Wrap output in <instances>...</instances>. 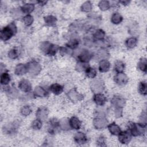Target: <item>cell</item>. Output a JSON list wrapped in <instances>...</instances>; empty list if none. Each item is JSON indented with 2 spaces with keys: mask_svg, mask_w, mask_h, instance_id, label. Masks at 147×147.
I'll list each match as a JSON object with an SVG mask.
<instances>
[{
  "mask_svg": "<svg viewBox=\"0 0 147 147\" xmlns=\"http://www.w3.org/2000/svg\"><path fill=\"white\" fill-rule=\"evenodd\" d=\"M17 128V126L15 122H11L7 123L3 127V131L5 134H11L16 132Z\"/></svg>",
  "mask_w": 147,
  "mask_h": 147,
  "instance_id": "cell-25",
  "label": "cell"
},
{
  "mask_svg": "<svg viewBox=\"0 0 147 147\" xmlns=\"http://www.w3.org/2000/svg\"><path fill=\"white\" fill-rule=\"evenodd\" d=\"M114 115L117 118H121L123 114V108H114Z\"/></svg>",
  "mask_w": 147,
  "mask_h": 147,
  "instance_id": "cell-47",
  "label": "cell"
},
{
  "mask_svg": "<svg viewBox=\"0 0 147 147\" xmlns=\"http://www.w3.org/2000/svg\"><path fill=\"white\" fill-rule=\"evenodd\" d=\"M142 124L146 125V113L145 111H144L141 113L140 117V122Z\"/></svg>",
  "mask_w": 147,
  "mask_h": 147,
  "instance_id": "cell-49",
  "label": "cell"
},
{
  "mask_svg": "<svg viewBox=\"0 0 147 147\" xmlns=\"http://www.w3.org/2000/svg\"><path fill=\"white\" fill-rule=\"evenodd\" d=\"M20 53H21V52L18 48L13 47L8 51L7 56L10 59L16 60L19 57Z\"/></svg>",
  "mask_w": 147,
  "mask_h": 147,
  "instance_id": "cell-27",
  "label": "cell"
},
{
  "mask_svg": "<svg viewBox=\"0 0 147 147\" xmlns=\"http://www.w3.org/2000/svg\"><path fill=\"white\" fill-rule=\"evenodd\" d=\"M119 4H121L123 6H127L130 4V1H127V0H123V1H118Z\"/></svg>",
  "mask_w": 147,
  "mask_h": 147,
  "instance_id": "cell-50",
  "label": "cell"
},
{
  "mask_svg": "<svg viewBox=\"0 0 147 147\" xmlns=\"http://www.w3.org/2000/svg\"><path fill=\"white\" fill-rule=\"evenodd\" d=\"M80 9L83 12L89 13L92 9V3L90 1H86L82 4Z\"/></svg>",
  "mask_w": 147,
  "mask_h": 147,
  "instance_id": "cell-39",
  "label": "cell"
},
{
  "mask_svg": "<svg viewBox=\"0 0 147 147\" xmlns=\"http://www.w3.org/2000/svg\"><path fill=\"white\" fill-rule=\"evenodd\" d=\"M146 125L140 122H129L127 124V130L130 133L132 137L144 136L146 133Z\"/></svg>",
  "mask_w": 147,
  "mask_h": 147,
  "instance_id": "cell-2",
  "label": "cell"
},
{
  "mask_svg": "<svg viewBox=\"0 0 147 147\" xmlns=\"http://www.w3.org/2000/svg\"><path fill=\"white\" fill-rule=\"evenodd\" d=\"M106 33L102 29H96L92 34L93 40L95 41H102L105 39Z\"/></svg>",
  "mask_w": 147,
  "mask_h": 147,
  "instance_id": "cell-24",
  "label": "cell"
},
{
  "mask_svg": "<svg viewBox=\"0 0 147 147\" xmlns=\"http://www.w3.org/2000/svg\"><path fill=\"white\" fill-rule=\"evenodd\" d=\"M79 45V41L76 38H72L65 44V47L69 49H76Z\"/></svg>",
  "mask_w": 147,
  "mask_h": 147,
  "instance_id": "cell-31",
  "label": "cell"
},
{
  "mask_svg": "<svg viewBox=\"0 0 147 147\" xmlns=\"http://www.w3.org/2000/svg\"><path fill=\"white\" fill-rule=\"evenodd\" d=\"M28 73L33 76L38 75L42 70V66L39 62L32 60L26 63Z\"/></svg>",
  "mask_w": 147,
  "mask_h": 147,
  "instance_id": "cell-4",
  "label": "cell"
},
{
  "mask_svg": "<svg viewBox=\"0 0 147 147\" xmlns=\"http://www.w3.org/2000/svg\"><path fill=\"white\" fill-rule=\"evenodd\" d=\"M84 72H85V75H86V77L89 78V79H94L97 76V71H96V69L95 68L91 67L90 66L88 67L86 69Z\"/></svg>",
  "mask_w": 147,
  "mask_h": 147,
  "instance_id": "cell-34",
  "label": "cell"
},
{
  "mask_svg": "<svg viewBox=\"0 0 147 147\" xmlns=\"http://www.w3.org/2000/svg\"><path fill=\"white\" fill-rule=\"evenodd\" d=\"M96 145L99 146H106V138L105 136L100 135L96 139Z\"/></svg>",
  "mask_w": 147,
  "mask_h": 147,
  "instance_id": "cell-45",
  "label": "cell"
},
{
  "mask_svg": "<svg viewBox=\"0 0 147 147\" xmlns=\"http://www.w3.org/2000/svg\"><path fill=\"white\" fill-rule=\"evenodd\" d=\"M137 38L134 36H131L126 38V40L125 41V47L129 49H133L134 48H135L137 46Z\"/></svg>",
  "mask_w": 147,
  "mask_h": 147,
  "instance_id": "cell-26",
  "label": "cell"
},
{
  "mask_svg": "<svg viewBox=\"0 0 147 147\" xmlns=\"http://www.w3.org/2000/svg\"><path fill=\"white\" fill-rule=\"evenodd\" d=\"M44 21L46 25L53 26H55L57 23V19L55 16L49 14L44 17Z\"/></svg>",
  "mask_w": 147,
  "mask_h": 147,
  "instance_id": "cell-29",
  "label": "cell"
},
{
  "mask_svg": "<svg viewBox=\"0 0 147 147\" xmlns=\"http://www.w3.org/2000/svg\"><path fill=\"white\" fill-rule=\"evenodd\" d=\"M42 121L37 118L34 119L31 123V127L34 130H39L42 128Z\"/></svg>",
  "mask_w": 147,
  "mask_h": 147,
  "instance_id": "cell-43",
  "label": "cell"
},
{
  "mask_svg": "<svg viewBox=\"0 0 147 147\" xmlns=\"http://www.w3.org/2000/svg\"><path fill=\"white\" fill-rule=\"evenodd\" d=\"M111 106L114 108H123L126 104V99L120 95H114L110 100Z\"/></svg>",
  "mask_w": 147,
  "mask_h": 147,
  "instance_id": "cell-9",
  "label": "cell"
},
{
  "mask_svg": "<svg viewBox=\"0 0 147 147\" xmlns=\"http://www.w3.org/2000/svg\"><path fill=\"white\" fill-rule=\"evenodd\" d=\"M20 114L24 117H27L32 112V109L31 107L29 105H24L22 106L20 110Z\"/></svg>",
  "mask_w": 147,
  "mask_h": 147,
  "instance_id": "cell-42",
  "label": "cell"
},
{
  "mask_svg": "<svg viewBox=\"0 0 147 147\" xmlns=\"http://www.w3.org/2000/svg\"><path fill=\"white\" fill-rule=\"evenodd\" d=\"M1 84L2 86H8L11 81V76L6 71L1 73Z\"/></svg>",
  "mask_w": 147,
  "mask_h": 147,
  "instance_id": "cell-30",
  "label": "cell"
},
{
  "mask_svg": "<svg viewBox=\"0 0 147 147\" xmlns=\"http://www.w3.org/2000/svg\"><path fill=\"white\" fill-rule=\"evenodd\" d=\"M74 140L75 142L78 145H83L88 142V138L84 133L78 131L74 136Z\"/></svg>",
  "mask_w": 147,
  "mask_h": 147,
  "instance_id": "cell-15",
  "label": "cell"
},
{
  "mask_svg": "<svg viewBox=\"0 0 147 147\" xmlns=\"http://www.w3.org/2000/svg\"><path fill=\"white\" fill-rule=\"evenodd\" d=\"M49 90L55 95H59L64 91V87L60 84L55 83L49 87Z\"/></svg>",
  "mask_w": 147,
  "mask_h": 147,
  "instance_id": "cell-21",
  "label": "cell"
},
{
  "mask_svg": "<svg viewBox=\"0 0 147 147\" xmlns=\"http://www.w3.org/2000/svg\"><path fill=\"white\" fill-rule=\"evenodd\" d=\"M92 123L94 127L97 130L105 129L108 124L109 121L105 115H96L93 119Z\"/></svg>",
  "mask_w": 147,
  "mask_h": 147,
  "instance_id": "cell-5",
  "label": "cell"
},
{
  "mask_svg": "<svg viewBox=\"0 0 147 147\" xmlns=\"http://www.w3.org/2000/svg\"><path fill=\"white\" fill-rule=\"evenodd\" d=\"M22 22L25 25V26L27 27L30 26L34 22V17L31 14L25 15L22 17Z\"/></svg>",
  "mask_w": 147,
  "mask_h": 147,
  "instance_id": "cell-38",
  "label": "cell"
},
{
  "mask_svg": "<svg viewBox=\"0 0 147 147\" xmlns=\"http://www.w3.org/2000/svg\"><path fill=\"white\" fill-rule=\"evenodd\" d=\"M96 56L99 57V58H102V59H107V57L109 56V53L108 52L106 51V50H105V49H100L98 51V52L96 53Z\"/></svg>",
  "mask_w": 147,
  "mask_h": 147,
  "instance_id": "cell-46",
  "label": "cell"
},
{
  "mask_svg": "<svg viewBox=\"0 0 147 147\" xmlns=\"http://www.w3.org/2000/svg\"><path fill=\"white\" fill-rule=\"evenodd\" d=\"M10 14L11 16L12 17V18H13L14 19H16L18 20L19 19L21 16L23 14V13H22L20 7H17V8H13L11 11H10Z\"/></svg>",
  "mask_w": 147,
  "mask_h": 147,
  "instance_id": "cell-44",
  "label": "cell"
},
{
  "mask_svg": "<svg viewBox=\"0 0 147 147\" xmlns=\"http://www.w3.org/2000/svg\"><path fill=\"white\" fill-rule=\"evenodd\" d=\"M49 110L47 107L44 106H41L38 107L35 113L36 118L40 119L42 122L45 121L48 116Z\"/></svg>",
  "mask_w": 147,
  "mask_h": 147,
  "instance_id": "cell-14",
  "label": "cell"
},
{
  "mask_svg": "<svg viewBox=\"0 0 147 147\" xmlns=\"http://www.w3.org/2000/svg\"><path fill=\"white\" fill-rule=\"evenodd\" d=\"M123 18L122 16L118 12H114L112 14L110 17V21L113 24L118 25L123 21Z\"/></svg>",
  "mask_w": 147,
  "mask_h": 147,
  "instance_id": "cell-28",
  "label": "cell"
},
{
  "mask_svg": "<svg viewBox=\"0 0 147 147\" xmlns=\"http://www.w3.org/2000/svg\"><path fill=\"white\" fill-rule=\"evenodd\" d=\"M92 57H93V55L88 49H83L78 54L77 58H78V61H79L88 63L89 61L92 58Z\"/></svg>",
  "mask_w": 147,
  "mask_h": 147,
  "instance_id": "cell-12",
  "label": "cell"
},
{
  "mask_svg": "<svg viewBox=\"0 0 147 147\" xmlns=\"http://www.w3.org/2000/svg\"><path fill=\"white\" fill-rule=\"evenodd\" d=\"M92 100L96 106H103L107 102V98L102 93H96L94 94Z\"/></svg>",
  "mask_w": 147,
  "mask_h": 147,
  "instance_id": "cell-16",
  "label": "cell"
},
{
  "mask_svg": "<svg viewBox=\"0 0 147 147\" xmlns=\"http://www.w3.org/2000/svg\"><path fill=\"white\" fill-rule=\"evenodd\" d=\"M107 127L109 133L113 136H117L121 131L120 126L114 122L109 123Z\"/></svg>",
  "mask_w": 147,
  "mask_h": 147,
  "instance_id": "cell-23",
  "label": "cell"
},
{
  "mask_svg": "<svg viewBox=\"0 0 147 147\" xmlns=\"http://www.w3.org/2000/svg\"><path fill=\"white\" fill-rule=\"evenodd\" d=\"M114 82L118 86H124L129 82V78L127 75L123 72L116 73L113 78Z\"/></svg>",
  "mask_w": 147,
  "mask_h": 147,
  "instance_id": "cell-10",
  "label": "cell"
},
{
  "mask_svg": "<svg viewBox=\"0 0 147 147\" xmlns=\"http://www.w3.org/2000/svg\"><path fill=\"white\" fill-rule=\"evenodd\" d=\"M147 84L145 80L141 81L138 86V92L143 95L146 96L147 94Z\"/></svg>",
  "mask_w": 147,
  "mask_h": 147,
  "instance_id": "cell-35",
  "label": "cell"
},
{
  "mask_svg": "<svg viewBox=\"0 0 147 147\" xmlns=\"http://www.w3.org/2000/svg\"><path fill=\"white\" fill-rule=\"evenodd\" d=\"M59 126L60 127V129L65 131L69 130V129H71L69 124L68 119L67 118H63L60 120H59Z\"/></svg>",
  "mask_w": 147,
  "mask_h": 147,
  "instance_id": "cell-41",
  "label": "cell"
},
{
  "mask_svg": "<svg viewBox=\"0 0 147 147\" xmlns=\"http://www.w3.org/2000/svg\"><path fill=\"white\" fill-rule=\"evenodd\" d=\"M118 141L122 144H129L132 138V136L131 135L130 133L127 130H123L119 133V134L117 136Z\"/></svg>",
  "mask_w": 147,
  "mask_h": 147,
  "instance_id": "cell-13",
  "label": "cell"
},
{
  "mask_svg": "<svg viewBox=\"0 0 147 147\" xmlns=\"http://www.w3.org/2000/svg\"><path fill=\"white\" fill-rule=\"evenodd\" d=\"M68 99L72 102L76 103L82 100L84 98L83 94L79 93L76 88H73L71 89L67 94Z\"/></svg>",
  "mask_w": 147,
  "mask_h": 147,
  "instance_id": "cell-8",
  "label": "cell"
},
{
  "mask_svg": "<svg viewBox=\"0 0 147 147\" xmlns=\"http://www.w3.org/2000/svg\"><path fill=\"white\" fill-rule=\"evenodd\" d=\"M20 7L23 14H30L35 9V5L33 3L28 2L23 4Z\"/></svg>",
  "mask_w": 147,
  "mask_h": 147,
  "instance_id": "cell-22",
  "label": "cell"
},
{
  "mask_svg": "<svg viewBox=\"0 0 147 147\" xmlns=\"http://www.w3.org/2000/svg\"><path fill=\"white\" fill-rule=\"evenodd\" d=\"M34 96L38 98H44L48 95V91L41 86H36L33 92Z\"/></svg>",
  "mask_w": 147,
  "mask_h": 147,
  "instance_id": "cell-19",
  "label": "cell"
},
{
  "mask_svg": "<svg viewBox=\"0 0 147 147\" xmlns=\"http://www.w3.org/2000/svg\"><path fill=\"white\" fill-rule=\"evenodd\" d=\"M68 121L71 129L78 130L82 127V122L76 116H72L69 119H68Z\"/></svg>",
  "mask_w": 147,
  "mask_h": 147,
  "instance_id": "cell-17",
  "label": "cell"
},
{
  "mask_svg": "<svg viewBox=\"0 0 147 147\" xmlns=\"http://www.w3.org/2000/svg\"><path fill=\"white\" fill-rule=\"evenodd\" d=\"M47 124V131L51 135L56 134L60 129L59 120L56 118H52L50 119Z\"/></svg>",
  "mask_w": 147,
  "mask_h": 147,
  "instance_id": "cell-7",
  "label": "cell"
},
{
  "mask_svg": "<svg viewBox=\"0 0 147 147\" xmlns=\"http://www.w3.org/2000/svg\"><path fill=\"white\" fill-rule=\"evenodd\" d=\"M125 68V64L123 61L118 60H116L114 64V70L116 73L123 72Z\"/></svg>",
  "mask_w": 147,
  "mask_h": 147,
  "instance_id": "cell-33",
  "label": "cell"
},
{
  "mask_svg": "<svg viewBox=\"0 0 147 147\" xmlns=\"http://www.w3.org/2000/svg\"><path fill=\"white\" fill-rule=\"evenodd\" d=\"M111 67V64L107 59L100 60L98 64V70L101 73L107 72Z\"/></svg>",
  "mask_w": 147,
  "mask_h": 147,
  "instance_id": "cell-18",
  "label": "cell"
},
{
  "mask_svg": "<svg viewBox=\"0 0 147 147\" xmlns=\"http://www.w3.org/2000/svg\"><path fill=\"white\" fill-rule=\"evenodd\" d=\"M59 47L58 45L52 44L48 41H44L40 43V49L45 55L49 56H53L59 51Z\"/></svg>",
  "mask_w": 147,
  "mask_h": 147,
  "instance_id": "cell-3",
  "label": "cell"
},
{
  "mask_svg": "<svg viewBox=\"0 0 147 147\" xmlns=\"http://www.w3.org/2000/svg\"><path fill=\"white\" fill-rule=\"evenodd\" d=\"M17 33V25L14 22H11L1 29L0 31L1 40L3 41H7L15 36Z\"/></svg>",
  "mask_w": 147,
  "mask_h": 147,
  "instance_id": "cell-1",
  "label": "cell"
},
{
  "mask_svg": "<svg viewBox=\"0 0 147 147\" xmlns=\"http://www.w3.org/2000/svg\"><path fill=\"white\" fill-rule=\"evenodd\" d=\"M137 68L141 71L142 72L145 74L146 73L147 71V60L146 57H141L138 63H137Z\"/></svg>",
  "mask_w": 147,
  "mask_h": 147,
  "instance_id": "cell-32",
  "label": "cell"
},
{
  "mask_svg": "<svg viewBox=\"0 0 147 147\" xmlns=\"http://www.w3.org/2000/svg\"><path fill=\"white\" fill-rule=\"evenodd\" d=\"M14 74L17 76H22L28 73L26 64L19 63L16 65L14 71Z\"/></svg>",
  "mask_w": 147,
  "mask_h": 147,
  "instance_id": "cell-20",
  "label": "cell"
},
{
  "mask_svg": "<svg viewBox=\"0 0 147 147\" xmlns=\"http://www.w3.org/2000/svg\"><path fill=\"white\" fill-rule=\"evenodd\" d=\"M5 91L6 92V94L8 95V96L11 98H16L18 94V91L14 87L7 86V88L5 89Z\"/></svg>",
  "mask_w": 147,
  "mask_h": 147,
  "instance_id": "cell-36",
  "label": "cell"
},
{
  "mask_svg": "<svg viewBox=\"0 0 147 147\" xmlns=\"http://www.w3.org/2000/svg\"><path fill=\"white\" fill-rule=\"evenodd\" d=\"M88 67H90V65L88 63H83L78 61L75 65V69L78 72H84Z\"/></svg>",
  "mask_w": 147,
  "mask_h": 147,
  "instance_id": "cell-40",
  "label": "cell"
},
{
  "mask_svg": "<svg viewBox=\"0 0 147 147\" xmlns=\"http://www.w3.org/2000/svg\"><path fill=\"white\" fill-rule=\"evenodd\" d=\"M98 6L101 11H106L111 8L110 2L106 0L100 1L98 3Z\"/></svg>",
  "mask_w": 147,
  "mask_h": 147,
  "instance_id": "cell-37",
  "label": "cell"
},
{
  "mask_svg": "<svg viewBox=\"0 0 147 147\" xmlns=\"http://www.w3.org/2000/svg\"><path fill=\"white\" fill-rule=\"evenodd\" d=\"M90 88L94 94L102 93L105 90V85L103 80L99 79H94L90 83Z\"/></svg>",
  "mask_w": 147,
  "mask_h": 147,
  "instance_id": "cell-6",
  "label": "cell"
},
{
  "mask_svg": "<svg viewBox=\"0 0 147 147\" xmlns=\"http://www.w3.org/2000/svg\"><path fill=\"white\" fill-rule=\"evenodd\" d=\"M47 1H36V3H37L40 6H44L45 5H46L47 3Z\"/></svg>",
  "mask_w": 147,
  "mask_h": 147,
  "instance_id": "cell-51",
  "label": "cell"
},
{
  "mask_svg": "<svg viewBox=\"0 0 147 147\" xmlns=\"http://www.w3.org/2000/svg\"><path fill=\"white\" fill-rule=\"evenodd\" d=\"M59 53L61 56H65L66 55H67L69 52L68 51V48H67L66 47H59Z\"/></svg>",
  "mask_w": 147,
  "mask_h": 147,
  "instance_id": "cell-48",
  "label": "cell"
},
{
  "mask_svg": "<svg viewBox=\"0 0 147 147\" xmlns=\"http://www.w3.org/2000/svg\"><path fill=\"white\" fill-rule=\"evenodd\" d=\"M18 89L23 92L29 93L32 90V86L30 82L26 79H22L18 84Z\"/></svg>",
  "mask_w": 147,
  "mask_h": 147,
  "instance_id": "cell-11",
  "label": "cell"
}]
</instances>
